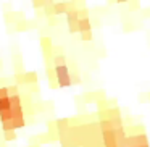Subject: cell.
I'll return each mask as SVG.
<instances>
[{"mask_svg":"<svg viewBox=\"0 0 150 147\" xmlns=\"http://www.w3.org/2000/svg\"><path fill=\"white\" fill-rule=\"evenodd\" d=\"M78 26H79V33H87V31H92L91 18H81V20H78Z\"/></svg>","mask_w":150,"mask_h":147,"instance_id":"6da1fadb","label":"cell"},{"mask_svg":"<svg viewBox=\"0 0 150 147\" xmlns=\"http://www.w3.org/2000/svg\"><path fill=\"white\" fill-rule=\"evenodd\" d=\"M55 126L60 133H66L69 129V120L68 118H58V120H55Z\"/></svg>","mask_w":150,"mask_h":147,"instance_id":"7a4b0ae2","label":"cell"},{"mask_svg":"<svg viewBox=\"0 0 150 147\" xmlns=\"http://www.w3.org/2000/svg\"><path fill=\"white\" fill-rule=\"evenodd\" d=\"M53 11H55V16H58L62 13H66L68 11V4L66 2H55L53 4Z\"/></svg>","mask_w":150,"mask_h":147,"instance_id":"3957f363","label":"cell"},{"mask_svg":"<svg viewBox=\"0 0 150 147\" xmlns=\"http://www.w3.org/2000/svg\"><path fill=\"white\" fill-rule=\"evenodd\" d=\"M24 84H37V73L36 71H26L23 73Z\"/></svg>","mask_w":150,"mask_h":147,"instance_id":"277c9868","label":"cell"},{"mask_svg":"<svg viewBox=\"0 0 150 147\" xmlns=\"http://www.w3.org/2000/svg\"><path fill=\"white\" fill-rule=\"evenodd\" d=\"M53 71H55V76H57V78H62V76H66V75H69V68H68V65L53 66Z\"/></svg>","mask_w":150,"mask_h":147,"instance_id":"5b68a950","label":"cell"},{"mask_svg":"<svg viewBox=\"0 0 150 147\" xmlns=\"http://www.w3.org/2000/svg\"><path fill=\"white\" fill-rule=\"evenodd\" d=\"M97 124H98L100 133H103V131H113V126H111V121L110 120H100Z\"/></svg>","mask_w":150,"mask_h":147,"instance_id":"8992f818","label":"cell"},{"mask_svg":"<svg viewBox=\"0 0 150 147\" xmlns=\"http://www.w3.org/2000/svg\"><path fill=\"white\" fill-rule=\"evenodd\" d=\"M8 100H10V105H11V107H21V105H23V99H21L20 94L8 95Z\"/></svg>","mask_w":150,"mask_h":147,"instance_id":"52a82bcc","label":"cell"},{"mask_svg":"<svg viewBox=\"0 0 150 147\" xmlns=\"http://www.w3.org/2000/svg\"><path fill=\"white\" fill-rule=\"evenodd\" d=\"M11 124H13V129H20L26 124V120H24V116H15L11 118Z\"/></svg>","mask_w":150,"mask_h":147,"instance_id":"ba28073f","label":"cell"},{"mask_svg":"<svg viewBox=\"0 0 150 147\" xmlns=\"http://www.w3.org/2000/svg\"><path fill=\"white\" fill-rule=\"evenodd\" d=\"M52 65H53V66L66 65V57H65V53H63V55H53V57H52Z\"/></svg>","mask_w":150,"mask_h":147,"instance_id":"9c48e42d","label":"cell"},{"mask_svg":"<svg viewBox=\"0 0 150 147\" xmlns=\"http://www.w3.org/2000/svg\"><path fill=\"white\" fill-rule=\"evenodd\" d=\"M57 84H58L60 87H68V86H71V78H69V75L57 78Z\"/></svg>","mask_w":150,"mask_h":147,"instance_id":"30bf717a","label":"cell"},{"mask_svg":"<svg viewBox=\"0 0 150 147\" xmlns=\"http://www.w3.org/2000/svg\"><path fill=\"white\" fill-rule=\"evenodd\" d=\"M33 24V21H28V20H21V21H16L15 23V26H16V29L18 31H23V29H28V28ZM33 28V26H31Z\"/></svg>","mask_w":150,"mask_h":147,"instance_id":"8fae6325","label":"cell"},{"mask_svg":"<svg viewBox=\"0 0 150 147\" xmlns=\"http://www.w3.org/2000/svg\"><path fill=\"white\" fill-rule=\"evenodd\" d=\"M40 45H42L44 52L52 50V39H50V37H42V39H40Z\"/></svg>","mask_w":150,"mask_h":147,"instance_id":"7c38bea8","label":"cell"},{"mask_svg":"<svg viewBox=\"0 0 150 147\" xmlns=\"http://www.w3.org/2000/svg\"><path fill=\"white\" fill-rule=\"evenodd\" d=\"M66 20H68V23H74V21H78V20H79L78 10H69V11H66Z\"/></svg>","mask_w":150,"mask_h":147,"instance_id":"4fadbf2b","label":"cell"},{"mask_svg":"<svg viewBox=\"0 0 150 147\" xmlns=\"http://www.w3.org/2000/svg\"><path fill=\"white\" fill-rule=\"evenodd\" d=\"M11 105H10V100H8V97L5 99H0V111H4V110H10Z\"/></svg>","mask_w":150,"mask_h":147,"instance_id":"5bb4252c","label":"cell"},{"mask_svg":"<svg viewBox=\"0 0 150 147\" xmlns=\"http://www.w3.org/2000/svg\"><path fill=\"white\" fill-rule=\"evenodd\" d=\"M15 139H16V133H15V131H5L4 133L5 142H10V141H15Z\"/></svg>","mask_w":150,"mask_h":147,"instance_id":"9a60e30c","label":"cell"},{"mask_svg":"<svg viewBox=\"0 0 150 147\" xmlns=\"http://www.w3.org/2000/svg\"><path fill=\"white\" fill-rule=\"evenodd\" d=\"M82 99H84L86 104L95 102V92H84V94H82Z\"/></svg>","mask_w":150,"mask_h":147,"instance_id":"2e32d148","label":"cell"},{"mask_svg":"<svg viewBox=\"0 0 150 147\" xmlns=\"http://www.w3.org/2000/svg\"><path fill=\"white\" fill-rule=\"evenodd\" d=\"M69 78H71V84H81V81H82L78 73H73V75L69 73Z\"/></svg>","mask_w":150,"mask_h":147,"instance_id":"e0dca14e","label":"cell"},{"mask_svg":"<svg viewBox=\"0 0 150 147\" xmlns=\"http://www.w3.org/2000/svg\"><path fill=\"white\" fill-rule=\"evenodd\" d=\"M68 29H69V33H79L78 21H74V23H68Z\"/></svg>","mask_w":150,"mask_h":147,"instance_id":"ac0fdd59","label":"cell"},{"mask_svg":"<svg viewBox=\"0 0 150 147\" xmlns=\"http://www.w3.org/2000/svg\"><path fill=\"white\" fill-rule=\"evenodd\" d=\"M15 81H16L18 84H24V76H23V73H15Z\"/></svg>","mask_w":150,"mask_h":147,"instance_id":"d6986e66","label":"cell"},{"mask_svg":"<svg viewBox=\"0 0 150 147\" xmlns=\"http://www.w3.org/2000/svg\"><path fill=\"white\" fill-rule=\"evenodd\" d=\"M81 39L82 40H92V31H87V33H81Z\"/></svg>","mask_w":150,"mask_h":147,"instance_id":"ffe728a7","label":"cell"},{"mask_svg":"<svg viewBox=\"0 0 150 147\" xmlns=\"http://www.w3.org/2000/svg\"><path fill=\"white\" fill-rule=\"evenodd\" d=\"M8 87V95H15V94H18V86L16 84H13V86H7Z\"/></svg>","mask_w":150,"mask_h":147,"instance_id":"44dd1931","label":"cell"},{"mask_svg":"<svg viewBox=\"0 0 150 147\" xmlns=\"http://www.w3.org/2000/svg\"><path fill=\"white\" fill-rule=\"evenodd\" d=\"M5 97H8V87L7 86H2L0 87V99H5Z\"/></svg>","mask_w":150,"mask_h":147,"instance_id":"7402d4cb","label":"cell"},{"mask_svg":"<svg viewBox=\"0 0 150 147\" xmlns=\"http://www.w3.org/2000/svg\"><path fill=\"white\" fill-rule=\"evenodd\" d=\"M33 5H34V8H44V5H45V0H34Z\"/></svg>","mask_w":150,"mask_h":147,"instance_id":"603a6c76","label":"cell"},{"mask_svg":"<svg viewBox=\"0 0 150 147\" xmlns=\"http://www.w3.org/2000/svg\"><path fill=\"white\" fill-rule=\"evenodd\" d=\"M47 75H49L50 81H53V79L57 78V76H55V71H53V68H52V66H47Z\"/></svg>","mask_w":150,"mask_h":147,"instance_id":"cb8c5ba5","label":"cell"},{"mask_svg":"<svg viewBox=\"0 0 150 147\" xmlns=\"http://www.w3.org/2000/svg\"><path fill=\"white\" fill-rule=\"evenodd\" d=\"M140 8V4L139 2H129V10L134 11V10H139Z\"/></svg>","mask_w":150,"mask_h":147,"instance_id":"d4e9b609","label":"cell"},{"mask_svg":"<svg viewBox=\"0 0 150 147\" xmlns=\"http://www.w3.org/2000/svg\"><path fill=\"white\" fill-rule=\"evenodd\" d=\"M123 29H124V31H132V29H134V24H132V23H129V24L126 23V24H124Z\"/></svg>","mask_w":150,"mask_h":147,"instance_id":"484cf974","label":"cell"},{"mask_svg":"<svg viewBox=\"0 0 150 147\" xmlns=\"http://www.w3.org/2000/svg\"><path fill=\"white\" fill-rule=\"evenodd\" d=\"M139 100H147V99H145V94H139Z\"/></svg>","mask_w":150,"mask_h":147,"instance_id":"4316f807","label":"cell"},{"mask_svg":"<svg viewBox=\"0 0 150 147\" xmlns=\"http://www.w3.org/2000/svg\"><path fill=\"white\" fill-rule=\"evenodd\" d=\"M55 21H57V16H50V23L55 24Z\"/></svg>","mask_w":150,"mask_h":147,"instance_id":"83f0119b","label":"cell"},{"mask_svg":"<svg viewBox=\"0 0 150 147\" xmlns=\"http://www.w3.org/2000/svg\"><path fill=\"white\" fill-rule=\"evenodd\" d=\"M145 99H147V102H150V91L145 94Z\"/></svg>","mask_w":150,"mask_h":147,"instance_id":"f1b7e54d","label":"cell"},{"mask_svg":"<svg viewBox=\"0 0 150 147\" xmlns=\"http://www.w3.org/2000/svg\"><path fill=\"white\" fill-rule=\"evenodd\" d=\"M29 147H39V146H29Z\"/></svg>","mask_w":150,"mask_h":147,"instance_id":"f546056e","label":"cell"},{"mask_svg":"<svg viewBox=\"0 0 150 147\" xmlns=\"http://www.w3.org/2000/svg\"><path fill=\"white\" fill-rule=\"evenodd\" d=\"M0 66H2V60H0Z\"/></svg>","mask_w":150,"mask_h":147,"instance_id":"4dcf8cb0","label":"cell"}]
</instances>
